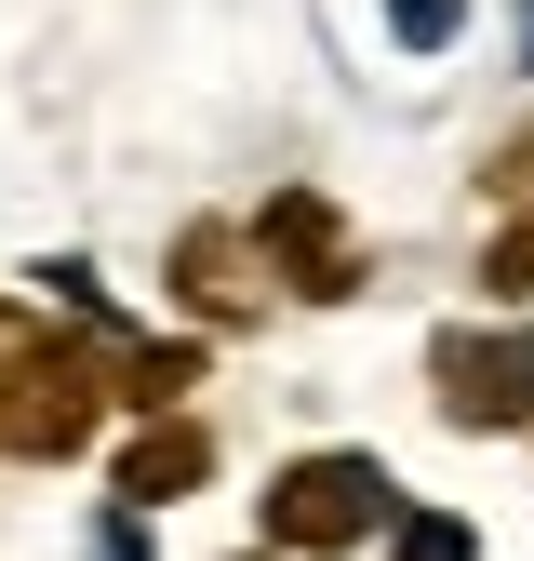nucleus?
<instances>
[{
  "instance_id": "nucleus-1",
  "label": "nucleus",
  "mask_w": 534,
  "mask_h": 561,
  "mask_svg": "<svg viewBox=\"0 0 534 561\" xmlns=\"http://www.w3.org/2000/svg\"><path fill=\"white\" fill-rule=\"evenodd\" d=\"M120 414V334H0V468H67Z\"/></svg>"
},
{
  "instance_id": "nucleus-2",
  "label": "nucleus",
  "mask_w": 534,
  "mask_h": 561,
  "mask_svg": "<svg viewBox=\"0 0 534 561\" xmlns=\"http://www.w3.org/2000/svg\"><path fill=\"white\" fill-rule=\"evenodd\" d=\"M254 535H267V561H348V548L400 535V481H387V455H361V442H321V455H294V468H267Z\"/></svg>"
},
{
  "instance_id": "nucleus-3",
  "label": "nucleus",
  "mask_w": 534,
  "mask_h": 561,
  "mask_svg": "<svg viewBox=\"0 0 534 561\" xmlns=\"http://www.w3.org/2000/svg\"><path fill=\"white\" fill-rule=\"evenodd\" d=\"M254 241H267V280H281V295H307V308H348L361 295V228L334 215L321 187H267L254 201Z\"/></svg>"
},
{
  "instance_id": "nucleus-4",
  "label": "nucleus",
  "mask_w": 534,
  "mask_h": 561,
  "mask_svg": "<svg viewBox=\"0 0 534 561\" xmlns=\"http://www.w3.org/2000/svg\"><path fill=\"white\" fill-rule=\"evenodd\" d=\"M428 388H441V428H534V334H441Z\"/></svg>"
},
{
  "instance_id": "nucleus-5",
  "label": "nucleus",
  "mask_w": 534,
  "mask_h": 561,
  "mask_svg": "<svg viewBox=\"0 0 534 561\" xmlns=\"http://www.w3.org/2000/svg\"><path fill=\"white\" fill-rule=\"evenodd\" d=\"M174 295H187V321H254L267 308V241L241 215H187L174 228Z\"/></svg>"
},
{
  "instance_id": "nucleus-6",
  "label": "nucleus",
  "mask_w": 534,
  "mask_h": 561,
  "mask_svg": "<svg viewBox=\"0 0 534 561\" xmlns=\"http://www.w3.org/2000/svg\"><path fill=\"white\" fill-rule=\"evenodd\" d=\"M200 481H214V428H200V414H148V428L107 455L120 508H174V495H200Z\"/></svg>"
},
{
  "instance_id": "nucleus-7",
  "label": "nucleus",
  "mask_w": 534,
  "mask_h": 561,
  "mask_svg": "<svg viewBox=\"0 0 534 561\" xmlns=\"http://www.w3.org/2000/svg\"><path fill=\"white\" fill-rule=\"evenodd\" d=\"M187 388H200V347L187 334H120V414L148 428V414H187Z\"/></svg>"
},
{
  "instance_id": "nucleus-8",
  "label": "nucleus",
  "mask_w": 534,
  "mask_h": 561,
  "mask_svg": "<svg viewBox=\"0 0 534 561\" xmlns=\"http://www.w3.org/2000/svg\"><path fill=\"white\" fill-rule=\"evenodd\" d=\"M481 295H495V308H534V215L481 241Z\"/></svg>"
},
{
  "instance_id": "nucleus-9",
  "label": "nucleus",
  "mask_w": 534,
  "mask_h": 561,
  "mask_svg": "<svg viewBox=\"0 0 534 561\" xmlns=\"http://www.w3.org/2000/svg\"><path fill=\"white\" fill-rule=\"evenodd\" d=\"M400 561H467V535H454V522H415V535H400Z\"/></svg>"
},
{
  "instance_id": "nucleus-10",
  "label": "nucleus",
  "mask_w": 534,
  "mask_h": 561,
  "mask_svg": "<svg viewBox=\"0 0 534 561\" xmlns=\"http://www.w3.org/2000/svg\"><path fill=\"white\" fill-rule=\"evenodd\" d=\"M0 334H14V308H0Z\"/></svg>"
},
{
  "instance_id": "nucleus-11",
  "label": "nucleus",
  "mask_w": 534,
  "mask_h": 561,
  "mask_svg": "<svg viewBox=\"0 0 534 561\" xmlns=\"http://www.w3.org/2000/svg\"><path fill=\"white\" fill-rule=\"evenodd\" d=\"M254 561H267V548H254Z\"/></svg>"
}]
</instances>
